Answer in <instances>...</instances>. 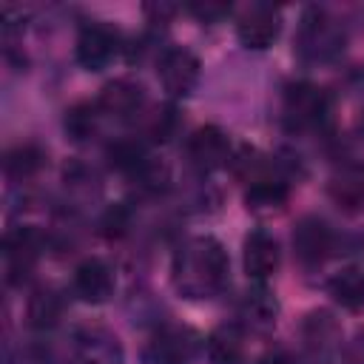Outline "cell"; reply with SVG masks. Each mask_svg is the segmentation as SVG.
Returning <instances> with one entry per match:
<instances>
[{"instance_id": "cell-4", "label": "cell", "mask_w": 364, "mask_h": 364, "mask_svg": "<svg viewBox=\"0 0 364 364\" xmlns=\"http://www.w3.org/2000/svg\"><path fill=\"white\" fill-rule=\"evenodd\" d=\"M284 119L290 128H324L330 119V97L313 82H293L284 91Z\"/></svg>"}, {"instance_id": "cell-21", "label": "cell", "mask_w": 364, "mask_h": 364, "mask_svg": "<svg viewBox=\"0 0 364 364\" xmlns=\"http://www.w3.org/2000/svg\"><path fill=\"white\" fill-rule=\"evenodd\" d=\"M63 313V301L54 290H37L28 299V324L34 330H51L60 321Z\"/></svg>"}, {"instance_id": "cell-20", "label": "cell", "mask_w": 364, "mask_h": 364, "mask_svg": "<svg viewBox=\"0 0 364 364\" xmlns=\"http://www.w3.org/2000/svg\"><path fill=\"white\" fill-rule=\"evenodd\" d=\"M242 313H245L253 324L267 327V324H273L276 316H279V301H276V296H273L262 282H256V284L245 293V299H242Z\"/></svg>"}, {"instance_id": "cell-19", "label": "cell", "mask_w": 364, "mask_h": 364, "mask_svg": "<svg viewBox=\"0 0 364 364\" xmlns=\"http://www.w3.org/2000/svg\"><path fill=\"white\" fill-rule=\"evenodd\" d=\"M43 162H46V154H43L40 145H34V142H20V145H14V148L6 154L3 168H6V173H9L11 179H28V176H34V173L43 168Z\"/></svg>"}, {"instance_id": "cell-1", "label": "cell", "mask_w": 364, "mask_h": 364, "mask_svg": "<svg viewBox=\"0 0 364 364\" xmlns=\"http://www.w3.org/2000/svg\"><path fill=\"white\" fill-rule=\"evenodd\" d=\"M230 259L219 239L213 236H193L188 239L171 262L173 287L185 299H210L228 284Z\"/></svg>"}, {"instance_id": "cell-26", "label": "cell", "mask_w": 364, "mask_h": 364, "mask_svg": "<svg viewBox=\"0 0 364 364\" xmlns=\"http://www.w3.org/2000/svg\"><path fill=\"white\" fill-rule=\"evenodd\" d=\"M259 364H324V361H318V358H299V355H293L287 350H273V353L262 355Z\"/></svg>"}, {"instance_id": "cell-13", "label": "cell", "mask_w": 364, "mask_h": 364, "mask_svg": "<svg viewBox=\"0 0 364 364\" xmlns=\"http://www.w3.org/2000/svg\"><path fill=\"white\" fill-rule=\"evenodd\" d=\"M6 270H9V282H20L28 276L40 247H43V236L37 228H14L6 233Z\"/></svg>"}, {"instance_id": "cell-16", "label": "cell", "mask_w": 364, "mask_h": 364, "mask_svg": "<svg viewBox=\"0 0 364 364\" xmlns=\"http://www.w3.org/2000/svg\"><path fill=\"white\" fill-rule=\"evenodd\" d=\"M287 196H290V188L284 179H276V176H259L247 185L245 191V205L247 210L253 213H276L287 205Z\"/></svg>"}, {"instance_id": "cell-17", "label": "cell", "mask_w": 364, "mask_h": 364, "mask_svg": "<svg viewBox=\"0 0 364 364\" xmlns=\"http://www.w3.org/2000/svg\"><path fill=\"white\" fill-rule=\"evenodd\" d=\"M205 353L210 364H239L245 355V333L239 324H219L208 341H205Z\"/></svg>"}, {"instance_id": "cell-2", "label": "cell", "mask_w": 364, "mask_h": 364, "mask_svg": "<svg viewBox=\"0 0 364 364\" xmlns=\"http://www.w3.org/2000/svg\"><path fill=\"white\" fill-rule=\"evenodd\" d=\"M347 34L344 26L330 17L324 9H307L299 23L296 51L307 63H330L344 51Z\"/></svg>"}, {"instance_id": "cell-6", "label": "cell", "mask_w": 364, "mask_h": 364, "mask_svg": "<svg viewBox=\"0 0 364 364\" xmlns=\"http://www.w3.org/2000/svg\"><path fill=\"white\" fill-rule=\"evenodd\" d=\"M199 74H202L199 57L185 46H168L156 60V77L168 91V97L173 100L188 97L196 88Z\"/></svg>"}, {"instance_id": "cell-25", "label": "cell", "mask_w": 364, "mask_h": 364, "mask_svg": "<svg viewBox=\"0 0 364 364\" xmlns=\"http://www.w3.org/2000/svg\"><path fill=\"white\" fill-rule=\"evenodd\" d=\"M188 11L193 14V17H199L202 23H216V20H222L230 9L228 6H216V3H193V6H188Z\"/></svg>"}, {"instance_id": "cell-9", "label": "cell", "mask_w": 364, "mask_h": 364, "mask_svg": "<svg viewBox=\"0 0 364 364\" xmlns=\"http://www.w3.org/2000/svg\"><path fill=\"white\" fill-rule=\"evenodd\" d=\"M145 88L134 80H111L102 85L100 97H97V108L100 114L111 117V119H119V122H128V119H136L142 111H145Z\"/></svg>"}, {"instance_id": "cell-14", "label": "cell", "mask_w": 364, "mask_h": 364, "mask_svg": "<svg viewBox=\"0 0 364 364\" xmlns=\"http://www.w3.org/2000/svg\"><path fill=\"white\" fill-rule=\"evenodd\" d=\"M114 270L102 259H85L74 270V293L85 304H105L114 296Z\"/></svg>"}, {"instance_id": "cell-23", "label": "cell", "mask_w": 364, "mask_h": 364, "mask_svg": "<svg viewBox=\"0 0 364 364\" xmlns=\"http://www.w3.org/2000/svg\"><path fill=\"white\" fill-rule=\"evenodd\" d=\"M304 333H307V341L313 344V347H318V350H324V347H330L336 338H338V324L333 321V316L330 313H310V318H307V324H304Z\"/></svg>"}, {"instance_id": "cell-24", "label": "cell", "mask_w": 364, "mask_h": 364, "mask_svg": "<svg viewBox=\"0 0 364 364\" xmlns=\"http://www.w3.org/2000/svg\"><path fill=\"white\" fill-rule=\"evenodd\" d=\"M100 228H102V233H105L108 239L122 236V233H125V228H128V210H125L122 205H111V208L105 210V216H102Z\"/></svg>"}, {"instance_id": "cell-27", "label": "cell", "mask_w": 364, "mask_h": 364, "mask_svg": "<svg viewBox=\"0 0 364 364\" xmlns=\"http://www.w3.org/2000/svg\"><path fill=\"white\" fill-rule=\"evenodd\" d=\"M173 125H176V111H173V108H162V114L154 119L151 131H154L156 139H168L171 131H173Z\"/></svg>"}, {"instance_id": "cell-12", "label": "cell", "mask_w": 364, "mask_h": 364, "mask_svg": "<svg viewBox=\"0 0 364 364\" xmlns=\"http://www.w3.org/2000/svg\"><path fill=\"white\" fill-rule=\"evenodd\" d=\"M242 262H245V273L253 282H267L282 264V250L276 236H270L267 230H250L242 245Z\"/></svg>"}, {"instance_id": "cell-22", "label": "cell", "mask_w": 364, "mask_h": 364, "mask_svg": "<svg viewBox=\"0 0 364 364\" xmlns=\"http://www.w3.org/2000/svg\"><path fill=\"white\" fill-rule=\"evenodd\" d=\"M97 119H100L97 102H77L65 111V134L71 139L82 142L97 131Z\"/></svg>"}, {"instance_id": "cell-8", "label": "cell", "mask_w": 364, "mask_h": 364, "mask_svg": "<svg viewBox=\"0 0 364 364\" xmlns=\"http://www.w3.org/2000/svg\"><path fill=\"white\" fill-rule=\"evenodd\" d=\"M188 159L193 168H199L202 173L219 171L233 159V148H230V136L219 128V125H202L196 128L188 142H185Z\"/></svg>"}, {"instance_id": "cell-10", "label": "cell", "mask_w": 364, "mask_h": 364, "mask_svg": "<svg viewBox=\"0 0 364 364\" xmlns=\"http://www.w3.org/2000/svg\"><path fill=\"white\" fill-rule=\"evenodd\" d=\"M293 253L304 267H318L333 253V230L318 216H301L293 228Z\"/></svg>"}, {"instance_id": "cell-11", "label": "cell", "mask_w": 364, "mask_h": 364, "mask_svg": "<svg viewBox=\"0 0 364 364\" xmlns=\"http://www.w3.org/2000/svg\"><path fill=\"white\" fill-rule=\"evenodd\" d=\"M122 344L105 327H82L71 344V364H122Z\"/></svg>"}, {"instance_id": "cell-3", "label": "cell", "mask_w": 364, "mask_h": 364, "mask_svg": "<svg viewBox=\"0 0 364 364\" xmlns=\"http://www.w3.org/2000/svg\"><path fill=\"white\" fill-rule=\"evenodd\" d=\"M199 333L185 324H162L148 336L139 358L142 364H191L199 353Z\"/></svg>"}, {"instance_id": "cell-5", "label": "cell", "mask_w": 364, "mask_h": 364, "mask_svg": "<svg viewBox=\"0 0 364 364\" xmlns=\"http://www.w3.org/2000/svg\"><path fill=\"white\" fill-rule=\"evenodd\" d=\"M119 31L102 20L85 23L74 43V57L85 71H102L119 54Z\"/></svg>"}, {"instance_id": "cell-7", "label": "cell", "mask_w": 364, "mask_h": 364, "mask_svg": "<svg viewBox=\"0 0 364 364\" xmlns=\"http://www.w3.org/2000/svg\"><path fill=\"white\" fill-rule=\"evenodd\" d=\"M282 34V11L264 3H253L247 6L239 17H236V37L245 48H270Z\"/></svg>"}, {"instance_id": "cell-18", "label": "cell", "mask_w": 364, "mask_h": 364, "mask_svg": "<svg viewBox=\"0 0 364 364\" xmlns=\"http://www.w3.org/2000/svg\"><path fill=\"white\" fill-rule=\"evenodd\" d=\"M327 290L333 296L336 304L347 307V310H361L364 307V270L361 267H344L338 270L330 282Z\"/></svg>"}, {"instance_id": "cell-15", "label": "cell", "mask_w": 364, "mask_h": 364, "mask_svg": "<svg viewBox=\"0 0 364 364\" xmlns=\"http://www.w3.org/2000/svg\"><path fill=\"white\" fill-rule=\"evenodd\" d=\"M327 193L347 213L364 210V162H347V165H341L330 176Z\"/></svg>"}]
</instances>
